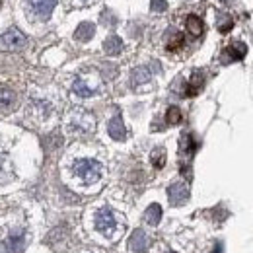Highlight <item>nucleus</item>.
<instances>
[{"instance_id": "f257e3e1", "label": "nucleus", "mask_w": 253, "mask_h": 253, "mask_svg": "<svg viewBox=\"0 0 253 253\" xmlns=\"http://www.w3.org/2000/svg\"><path fill=\"white\" fill-rule=\"evenodd\" d=\"M74 173L84 183H95L101 177V164L95 160H78L74 164Z\"/></svg>"}, {"instance_id": "f03ea898", "label": "nucleus", "mask_w": 253, "mask_h": 253, "mask_svg": "<svg viewBox=\"0 0 253 253\" xmlns=\"http://www.w3.org/2000/svg\"><path fill=\"white\" fill-rule=\"evenodd\" d=\"M26 43H28L26 35L20 32L18 28H10L8 32H4L0 35V51H4V53L22 51L26 47Z\"/></svg>"}, {"instance_id": "7ed1b4c3", "label": "nucleus", "mask_w": 253, "mask_h": 253, "mask_svg": "<svg viewBox=\"0 0 253 253\" xmlns=\"http://www.w3.org/2000/svg\"><path fill=\"white\" fill-rule=\"evenodd\" d=\"M95 228L103 234H111L115 228H117V220H115V214L109 211V209H101L97 214H95Z\"/></svg>"}, {"instance_id": "20e7f679", "label": "nucleus", "mask_w": 253, "mask_h": 253, "mask_svg": "<svg viewBox=\"0 0 253 253\" xmlns=\"http://www.w3.org/2000/svg\"><path fill=\"white\" fill-rule=\"evenodd\" d=\"M57 0H30V8L39 20H47L55 8Z\"/></svg>"}, {"instance_id": "39448f33", "label": "nucleus", "mask_w": 253, "mask_h": 253, "mask_svg": "<svg viewBox=\"0 0 253 253\" xmlns=\"http://www.w3.org/2000/svg\"><path fill=\"white\" fill-rule=\"evenodd\" d=\"M168 197H169V203L171 205H183L187 199H189V187L185 183H173L169 189H168Z\"/></svg>"}, {"instance_id": "423d86ee", "label": "nucleus", "mask_w": 253, "mask_h": 253, "mask_svg": "<svg viewBox=\"0 0 253 253\" xmlns=\"http://www.w3.org/2000/svg\"><path fill=\"white\" fill-rule=\"evenodd\" d=\"M246 53H248V47H246L244 43H232L230 47L224 49V53H222V61H224V63H230V61H242V59L246 57Z\"/></svg>"}, {"instance_id": "0eeeda50", "label": "nucleus", "mask_w": 253, "mask_h": 253, "mask_svg": "<svg viewBox=\"0 0 253 253\" xmlns=\"http://www.w3.org/2000/svg\"><path fill=\"white\" fill-rule=\"evenodd\" d=\"M128 246L134 253H144L148 250V236L142 230H136V232H132V236L128 240Z\"/></svg>"}, {"instance_id": "6e6552de", "label": "nucleus", "mask_w": 253, "mask_h": 253, "mask_svg": "<svg viewBox=\"0 0 253 253\" xmlns=\"http://www.w3.org/2000/svg\"><path fill=\"white\" fill-rule=\"evenodd\" d=\"M107 130H109L111 138H115V140H125L126 130H125V125H123V119H121L119 115H117V117H113V119L109 121Z\"/></svg>"}, {"instance_id": "1a4fd4ad", "label": "nucleus", "mask_w": 253, "mask_h": 253, "mask_svg": "<svg viewBox=\"0 0 253 253\" xmlns=\"http://www.w3.org/2000/svg\"><path fill=\"white\" fill-rule=\"evenodd\" d=\"M103 49H105L107 55H119V53L123 51V41H121V37H117V35L107 37L105 43H103Z\"/></svg>"}, {"instance_id": "9d476101", "label": "nucleus", "mask_w": 253, "mask_h": 253, "mask_svg": "<svg viewBox=\"0 0 253 253\" xmlns=\"http://www.w3.org/2000/svg\"><path fill=\"white\" fill-rule=\"evenodd\" d=\"M150 78H152V74H150V70L146 68V66H138V68H134V72H132V86H140V84H146V82H150Z\"/></svg>"}, {"instance_id": "9b49d317", "label": "nucleus", "mask_w": 253, "mask_h": 253, "mask_svg": "<svg viewBox=\"0 0 253 253\" xmlns=\"http://www.w3.org/2000/svg\"><path fill=\"white\" fill-rule=\"evenodd\" d=\"M95 33V28L94 24H90V22H84V24H80L78 26V30L74 33V37L78 39V41H88V39H92Z\"/></svg>"}, {"instance_id": "f8f14e48", "label": "nucleus", "mask_w": 253, "mask_h": 253, "mask_svg": "<svg viewBox=\"0 0 253 253\" xmlns=\"http://www.w3.org/2000/svg\"><path fill=\"white\" fill-rule=\"evenodd\" d=\"M203 84H205V78H203V74H201V72H195V74L191 76L189 84H187V92H185V95L199 94V90L203 88Z\"/></svg>"}, {"instance_id": "ddd939ff", "label": "nucleus", "mask_w": 253, "mask_h": 253, "mask_svg": "<svg viewBox=\"0 0 253 253\" xmlns=\"http://www.w3.org/2000/svg\"><path fill=\"white\" fill-rule=\"evenodd\" d=\"M203 22H201V18L199 16H189L187 18V32L193 35V37H199V35H203Z\"/></svg>"}, {"instance_id": "4468645a", "label": "nucleus", "mask_w": 253, "mask_h": 253, "mask_svg": "<svg viewBox=\"0 0 253 253\" xmlns=\"http://www.w3.org/2000/svg\"><path fill=\"white\" fill-rule=\"evenodd\" d=\"M144 218H146L148 224L156 226V224L160 222V218H162V207L156 205V203H154V205H150V207H148V211H146V216H144Z\"/></svg>"}, {"instance_id": "2eb2a0df", "label": "nucleus", "mask_w": 253, "mask_h": 253, "mask_svg": "<svg viewBox=\"0 0 253 253\" xmlns=\"http://www.w3.org/2000/svg\"><path fill=\"white\" fill-rule=\"evenodd\" d=\"M72 90H74V94L80 95V97H90V95L94 94V90H92L82 78H78V80L72 84Z\"/></svg>"}, {"instance_id": "dca6fc26", "label": "nucleus", "mask_w": 253, "mask_h": 253, "mask_svg": "<svg viewBox=\"0 0 253 253\" xmlns=\"http://www.w3.org/2000/svg\"><path fill=\"white\" fill-rule=\"evenodd\" d=\"M195 148H197V144H195L193 136H191V134H183V138H181V154L191 156V154L195 152Z\"/></svg>"}, {"instance_id": "f3484780", "label": "nucleus", "mask_w": 253, "mask_h": 253, "mask_svg": "<svg viewBox=\"0 0 253 253\" xmlns=\"http://www.w3.org/2000/svg\"><path fill=\"white\" fill-rule=\"evenodd\" d=\"M166 119H168L169 125H177V123H181V111H179V107L171 105V107L168 109V113H166Z\"/></svg>"}, {"instance_id": "a211bd4d", "label": "nucleus", "mask_w": 253, "mask_h": 253, "mask_svg": "<svg viewBox=\"0 0 253 253\" xmlns=\"http://www.w3.org/2000/svg\"><path fill=\"white\" fill-rule=\"evenodd\" d=\"M183 45V35L177 32H171V39L168 41V51H177Z\"/></svg>"}, {"instance_id": "6ab92c4d", "label": "nucleus", "mask_w": 253, "mask_h": 253, "mask_svg": "<svg viewBox=\"0 0 253 253\" xmlns=\"http://www.w3.org/2000/svg\"><path fill=\"white\" fill-rule=\"evenodd\" d=\"M14 101H16V95H14V92L0 88V107H8V105H12Z\"/></svg>"}, {"instance_id": "aec40b11", "label": "nucleus", "mask_w": 253, "mask_h": 253, "mask_svg": "<svg viewBox=\"0 0 253 253\" xmlns=\"http://www.w3.org/2000/svg\"><path fill=\"white\" fill-rule=\"evenodd\" d=\"M152 164L156 168H164V164H166V150L164 148H156L152 152Z\"/></svg>"}, {"instance_id": "412c9836", "label": "nucleus", "mask_w": 253, "mask_h": 253, "mask_svg": "<svg viewBox=\"0 0 253 253\" xmlns=\"http://www.w3.org/2000/svg\"><path fill=\"white\" fill-rule=\"evenodd\" d=\"M166 0H152V10H156V12H164L166 10Z\"/></svg>"}]
</instances>
